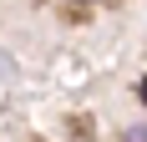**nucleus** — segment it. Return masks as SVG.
I'll list each match as a JSON object with an SVG mask.
<instances>
[{"instance_id":"nucleus-1","label":"nucleus","mask_w":147,"mask_h":142,"mask_svg":"<svg viewBox=\"0 0 147 142\" xmlns=\"http://www.w3.org/2000/svg\"><path fill=\"white\" fill-rule=\"evenodd\" d=\"M137 97H142V107H147V76H142V86H137Z\"/></svg>"}]
</instances>
